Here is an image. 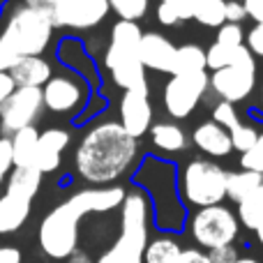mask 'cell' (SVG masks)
I'll use <instances>...</instances> for the list:
<instances>
[{"instance_id":"obj_1","label":"cell","mask_w":263,"mask_h":263,"mask_svg":"<svg viewBox=\"0 0 263 263\" xmlns=\"http://www.w3.org/2000/svg\"><path fill=\"white\" fill-rule=\"evenodd\" d=\"M125 187H90L55 205L40 224V247L49 259H69L79 245V222L90 213H109L123 205Z\"/></svg>"},{"instance_id":"obj_2","label":"cell","mask_w":263,"mask_h":263,"mask_svg":"<svg viewBox=\"0 0 263 263\" xmlns=\"http://www.w3.org/2000/svg\"><path fill=\"white\" fill-rule=\"evenodd\" d=\"M139 143L123 129L120 123L106 120L83 134L77 145L74 166L86 182L97 187H109L120 180L134 166Z\"/></svg>"},{"instance_id":"obj_3","label":"cell","mask_w":263,"mask_h":263,"mask_svg":"<svg viewBox=\"0 0 263 263\" xmlns=\"http://www.w3.org/2000/svg\"><path fill=\"white\" fill-rule=\"evenodd\" d=\"M53 37L51 9L37 3L14 7L0 30V72L7 74L21 58L42 55Z\"/></svg>"},{"instance_id":"obj_4","label":"cell","mask_w":263,"mask_h":263,"mask_svg":"<svg viewBox=\"0 0 263 263\" xmlns=\"http://www.w3.org/2000/svg\"><path fill=\"white\" fill-rule=\"evenodd\" d=\"M120 210V236L97 263H143L150 224V201L145 192H127Z\"/></svg>"},{"instance_id":"obj_5","label":"cell","mask_w":263,"mask_h":263,"mask_svg":"<svg viewBox=\"0 0 263 263\" xmlns=\"http://www.w3.org/2000/svg\"><path fill=\"white\" fill-rule=\"evenodd\" d=\"M143 30L132 21H118L111 28V42L104 55V65L111 72V79L125 92H148L145 69L139 60V44Z\"/></svg>"},{"instance_id":"obj_6","label":"cell","mask_w":263,"mask_h":263,"mask_svg":"<svg viewBox=\"0 0 263 263\" xmlns=\"http://www.w3.org/2000/svg\"><path fill=\"white\" fill-rule=\"evenodd\" d=\"M180 196L196 208L219 205L227 199V171L210 159H192L182 168Z\"/></svg>"},{"instance_id":"obj_7","label":"cell","mask_w":263,"mask_h":263,"mask_svg":"<svg viewBox=\"0 0 263 263\" xmlns=\"http://www.w3.org/2000/svg\"><path fill=\"white\" fill-rule=\"evenodd\" d=\"M192 236L199 245L215 250V247L231 245L238 236V217L229 208L210 205V208H199L192 215Z\"/></svg>"},{"instance_id":"obj_8","label":"cell","mask_w":263,"mask_h":263,"mask_svg":"<svg viewBox=\"0 0 263 263\" xmlns=\"http://www.w3.org/2000/svg\"><path fill=\"white\" fill-rule=\"evenodd\" d=\"M210 88L208 72L176 74L164 86V109L171 118L182 120L199 106L205 90Z\"/></svg>"},{"instance_id":"obj_9","label":"cell","mask_w":263,"mask_h":263,"mask_svg":"<svg viewBox=\"0 0 263 263\" xmlns=\"http://www.w3.org/2000/svg\"><path fill=\"white\" fill-rule=\"evenodd\" d=\"M44 111L42 88H14V92L0 104V129L9 136L26 127H35Z\"/></svg>"},{"instance_id":"obj_10","label":"cell","mask_w":263,"mask_h":263,"mask_svg":"<svg viewBox=\"0 0 263 263\" xmlns=\"http://www.w3.org/2000/svg\"><path fill=\"white\" fill-rule=\"evenodd\" d=\"M210 88L217 97H222V102L236 104L242 102L245 97L252 95V90L256 88V60L252 53H247L245 58H240L231 67L217 69L210 74Z\"/></svg>"},{"instance_id":"obj_11","label":"cell","mask_w":263,"mask_h":263,"mask_svg":"<svg viewBox=\"0 0 263 263\" xmlns=\"http://www.w3.org/2000/svg\"><path fill=\"white\" fill-rule=\"evenodd\" d=\"M109 0H60L51 9L53 28L90 30L109 16Z\"/></svg>"},{"instance_id":"obj_12","label":"cell","mask_w":263,"mask_h":263,"mask_svg":"<svg viewBox=\"0 0 263 263\" xmlns=\"http://www.w3.org/2000/svg\"><path fill=\"white\" fill-rule=\"evenodd\" d=\"M86 83L72 74H53L42 88L44 109L53 111V114H74L86 104Z\"/></svg>"},{"instance_id":"obj_13","label":"cell","mask_w":263,"mask_h":263,"mask_svg":"<svg viewBox=\"0 0 263 263\" xmlns=\"http://www.w3.org/2000/svg\"><path fill=\"white\" fill-rule=\"evenodd\" d=\"M120 125L132 139L139 141L145 132L153 127V106H150L148 92L127 90L120 97Z\"/></svg>"},{"instance_id":"obj_14","label":"cell","mask_w":263,"mask_h":263,"mask_svg":"<svg viewBox=\"0 0 263 263\" xmlns=\"http://www.w3.org/2000/svg\"><path fill=\"white\" fill-rule=\"evenodd\" d=\"M176 49L171 42L159 32H143L139 44V60L143 69H155V72L171 74L173 60H176Z\"/></svg>"},{"instance_id":"obj_15","label":"cell","mask_w":263,"mask_h":263,"mask_svg":"<svg viewBox=\"0 0 263 263\" xmlns=\"http://www.w3.org/2000/svg\"><path fill=\"white\" fill-rule=\"evenodd\" d=\"M69 145V132L60 129V127H51L46 132H42L40 139H37V150H35V159H32V166L44 176L51 173L60 166V159L63 153Z\"/></svg>"},{"instance_id":"obj_16","label":"cell","mask_w":263,"mask_h":263,"mask_svg":"<svg viewBox=\"0 0 263 263\" xmlns=\"http://www.w3.org/2000/svg\"><path fill=\"white\" fill-rule=\"evenodd\" d=\"M7 74L16 88H44L46 81L53 77V69L42 55H32L21 58Z\"/></svg>"},{"instance_id":"obj_17","label":"cell","mask_w":263,"mask_h":263,"mask_svg":"<svg viewBox=\"0 0 263 263\" xmlns=\"http://www.w3.org/2000/svg\"><path fill=\"white\" fill-rule=\"evenodd\" d=\"M192 143H194L201 153L210 155V157H227L233 150L231 134L224 127H219L217 123H213V120L201 123L199 127L192 132Z\"/></svg>"},{"instance_id":"obj_18","label":"cell","mask_w":263,"mask_h":263,"mask_svg":"<svg viewBox=\"0 0 263 263\" xmlns=\"http://www.w3.org/2000/svg\"><path fill=\"white\" fill-rule=\"evenodd\" d=\"M30 208H32V201L5 192L0 196V236L16 233L28 222V217H30Z\"/></svg>"},{"instance_id":"obj_19","label":"cell","mask_w":263,"mask_h":263,"mask_svg":"<svg viewBox=\"0 0 263 263\" xmlns=\"http://www.w3.org/2000/svg\"><path fill=\"white\" fill-rule=\"evenodd\" d=\"M150 139L164 153H182L190 145V139L176 123H155L150 127Z\"/></svg>"},{"instance_id":"obj_20","label":"cell","mask_w":263,"mask_h":263,"mask_svg":"<svg viewBox=\"0 0 263 263\" xmlns=\"http://www.w3.org/2000/svg\"><path fill=\"white\" fill-rule=\"evenodd\" d=\"M42 187V173L35 166H26V168H12L7 176V190L9 194H16L21 199L32 201L37 196Z\"/></svg>"},{"instance_id":"obj_21","label":"cell","mask_w":263,"mask_h":263,"mask_svg":"<svg viewBox=\"0 0 263 263\" xmlns=\"http://www.w3.org/2000/svg\"><path fill=\"white\" fill-rule=\"evenodd\" d=\"M37 139H40V132H37L35 127H26V129L16 132L14 136H9V143H12V164H14V168L32 166L35 150H37Z\"/></svg>"},{"instance_id":"obj_22","label":"cell","mask_w":263,"mask_h":263,"mask_svg":"<svg viewBox=\"0 0 263 263\" xmlns=\"http://www.w3.org/2000/svg\"><path fill=\"white\" fill-rule=\"evenodd\" d=\"M263 187V176L252 171H233L227 173V196L236 203H240L242 199H247L250 194H254L256 190Z\"/></svg>"},{"instance_id":"obj_23","label":"cell","mask_w":263,"mask_h":263,"mask_svg":"<svg viewBox=\"0 0 263 263\" xmlns=\"http://www.w3.org/2000/svg\"><path fill=\"white\" fill-rule=\"evenodd\" d=\"M192 72H205V49H201L199 44L178 46L171 77H176V74H192Z\"/></svg>"},{"instance_id":"obj_24","label":"cell","mask_w":263,"mask_h":263,"mask_svg":"<svg viewBox=\"0 0 263 263\" xmlns=\"http://www.w3.org/2000/svg\"><path fill=\"white\" fill-rule=\"evenodd\" d=\"M250 53L247 46H224V44H217L215 42L210 49H205V69H224V67H231L236 65L240 58Z\"/></svg>"},{"instance_id":"obj_25","label":"cell","mask_w":263,"mask_h":263,"mask_svg":"<svg viewBox=\"0 0 263 263\" xmlns=\"http://www.w3.org/2000/svg\"><path fill=\"white\" fill-rule=\"evenodd\" d=\"M180 252V245L173 238H157L145 247L143 263H176Z\"/></svg>"},{"instance_id":"obj_26","label":"cell","mask_w":263,"mask_h":263,"mask_svg":"<svg viewBox=\"0 0 263 263\" xmlns=\"http://www.w3.org/2000/svg\"><path fill=\"white\" fill-rule=\"evenodd\" d=\"M238 219H240L247 229H252V231H256V229L261 227V222H263V187L238 203Z\"/></svg>"},{"instance_id":"obj_27","label":"cell","mask_w":263,"mask_h":263,"mask_svg":"<svg viewBox=\"0 0 263 263\" xmlns=\"http://www.w3.org/2000/svg\"><path fill=\"white\" fill-rule=\"evenodd\" d=\"M194 21H199L205 28H222L227 23L224 16V0H199L196 5Z\"/></svg>"},{"instance_id":"obj_28","label":"cell","mask_w":263,"mask_h":263,"mask_svg":"<svg viewBox=\"0 0 263 263\" xmlns=\"http://www.w3.org/2000/svg\"><path fill=\"white\" fill-rule=\"evenodd\" d=\"M109 7L120 16V21L136 23L145 16L150 7V0H109Z\"/></svg>"},{"instance_id":"obj_29","label":"cell","mask_w":263,"mask_h":263,"mask_svg":"<svg viewBox=\"0 0 263 263\" xmlns=\"http://www.w3.org/2000/svg\"><path fill=\"white\" fill-rule=\"evenodd\" d=\"M213 123H217L219 127H224L231 134L233 129H238L240 127V116H238V111H236V106L233 104H229V102H219L217 106H215V111H213Z\"/></svg>"},{"instance_id":"obj_30","label":"cell","mask_w":263,"mask_h":263,"mask_svg":"<svg viewBox=\"0 0 263 263\" xmlns=\"http://www.w3.org/2000/svg\"><path fill=\"white\" fill-rule=\"evenodd\" d=\"M240 166H242V171H252V173L263 176V134H259L256 143L247 153L240 155Z\"/></svg>"},{"instance_id":"obj_31","label":"cell","mask_w":263,"mask_h":263,"mask_svg":"<svg viewBox=\"0 0 263 263\" xmlns=\"http://www.w3.org/2000/svg\"><path fill=\"white\" fill-rule=\"evenodd\" d=\"M256 139H259V132L254 127H250V125H240L238 129L231 132V145L236 150H240V155L247 153L256 143Z\"/></svg>"},{"instance_id":"obj_32","label":"cell","mask_w":263,"mask_h":263,"mask_svg":"<svg viewBox=\"0 0 263 263\" xmlns=\"http://www.w3.org/2000/svg\"><path fill=\"white\" fill-rule=\"evenodd\" d=\"M217 44L224 46H245V30L236 23H224L217 28Z\"/></svg>"},{"instance_id":"obj_33","label":"cell","mask_w":263,"mask_h":263,"mask_svg":"<svg viewBox=\"0 0 263 263\" xmlns=\"http://www.w3.org/2000/svg\"><path fill=\"white\" fill-rule=\"evenodd\" d=\"M162 3L166 5V7H171L180 21H190V18H194V14H196L199 0H162Z\"/></svg>"},{"instance_id":"obj_34","label":"cell","mask_w":263,"mask_h":263,"mask_svg":"<svg viewBox=\"0 0 263 263\" xmlns=\"http://www.w3.org/2000/svg\"><path fill=\"white\" fill-rule=\"evenodd\" d=\"M12 168H14V164H12V143H9V139L5 136V139H0V185H3V180L9 176Z\"/></svg>"},{"instance_id":"obj_35","label":"cell","mask_w":263,"mask_h":263,"mask_svg":"<svg viewBox=\"0 0 263 263\" xmlns=\"http://www.w3.org/2000/svg\"><path fill=\"white\" fill-rule=\"evenodd\" d=\"M224 16H227V23L240 26L242 18H247L245 5H242L240 0H224Z\"/></svg>"},{"instance_id":"obj_36","label":"cell","mask_w":263,"mask_h":263,"mask_svg":"<svg viewBox=\"0 0 263 263\" xmlns=\"http://www.w3.org/2000/svg\"><path fill=\"white\" fill-rule=\"evenodd\" d=\"M210 263H238V252L233 245H224V247H215L208 254Z\"/></svg>"},{"instance_id":"obj_37","label":"cell","mask_w":263,"mask_h":263,"mask_svg":"<svg viewBox=\"0 0 263 263\" xmlns=\"http://www.w3.org/2000/svg\"><path fill=\"white\" fill-rule=\"evenodd\" d=\"M247 49H250L252 55H261L263 58V23H256L247 32Z\"/></svg>"},{"instance_id":"obj_38","label":"cell","mask_w":263,"mask_h":263,"mask_svg":"<svg viewBox=\"0 0 263 263\" xmlns=\"http://www.w3.org/2000/svg\"><path fill=\"white\" fill-rule=\"evenodd\" d=\"M176 263H210V259L208 254H203L199 250H182Z\"/></svg>"},{"instance_id":"obj_39","label":"cell","mask_w":263,"mask_h":263,"mask_svg":"<svg viewBox=\"0 0 263 263\" xmlns=\"http://www.w3.org/2000/svg\"><path fill=\"white\" fill-rule=\"evenodd\" d=\"M157 21L162 23V26H176V23H180V18L176 16V12H173L171 7H166L164 3H159V7H157Z\"/></svg>"},{"instance_id":"obj_40","label":"cell","mask_w":263,"mask_h":263,"mask_svg":"<svg viewBox=\"0 0 263 263\" xmlns=\"http://www.w3.org/2000/svg\"><path fill=\"white\" fill-rule=\"evenodd\" d=\"M245 12L252 16L256 23H263V0H245Z\"/></svg>"},{"instance_id":"obj_41","label":"cell","mask_w":263,"mask_h":263,"mask_svg":"<svg viewBox=\"0 0 263 263\" xmlns=\"http://www.w3.org/2000/svg\"><path fill=\"white\" fill-rule=\"evenodd\" d=\"M14 88H16V86H14V81L9 79V74H3V72H0V104H3V102L7 100L9 95H12Z\"/></svg>"},{"instance_id":"obj_42","label":"cell","mask_w":263,"mask_h":263,"mask_svg":"<svg viewBox=\"0 0 263 263\" xmlns=\"http://www.w3.org/2000/svg\"><path fill=\"white\" fill-rule=\"evenodd\" d=\"M0 263H21V252L16 247H0Z\"/></svg>"},{"instance_id":"obj_43","label":"cell","mask_w":263,"mask_h":263,"mask_svg":"<svg viewBox=\"0 0 263 263\" xmlns=\"http://www.w3.org/2000/svg\"><path fill=\"white\" fill-rule=\"evenodd\" d=\"M67 263H95V261H92L90 256L86 254V252H79V250H77V252H74V254L67 259Z\"/></svg>"},{"instance_id":"obj_44","label":"cell","mask_w":263,"mask_h":263,"mask_svg":"<svg viewBox=\"0 0 263 263\" xmlns=\"http://www.w3.org/2000/svg\"><path fill=\"white\" fill-rule=\"evenodd\" d=\"M37 5H42V7H46V9H53L55 5L60 3V0H35Z\"/></svg>"},{"instance_id":"obj_45","label":"cell","mask_w":263,"mask_h":263,"mask_svg":"<svg viewBox=\"0 0 263 263\" xmlns=\"http://www.w3.org/2000/svg\"><path fill=\"white\" fill-rule=\"evenodd\" d=\"M256 236H259V242H261V245H263V222H261V227H259V229H256Z\"/></svg>"},{"instance_id":"obj_46","label":"cell","mask_w":263,"mask_h":263,"mask_svg":"<svg viewBox=\"0 0 263 263\" xmlns=\"http://www.w3.org/2000/svg\"><path fill=\"white\" fill-rule=\"evenodd\" d=\"M238 263H259L256 259H238Z\"/></svg>"},{"instance_id":"obj_47","label":"cell","mask_w":263,"mask_h":263,"mask_svg":"<svg viewBox=\"0 0 263 263\" xmlns=\"http://www.w3.org/2000/svg\"><path fill=\"white\" fill-rule=\"evenodd\" d=\"M261 102H263V86H261Z\"/></svg>"},{"instance_id":"obj_48","label":"cell","mask_w":263,"mask_h":263,"mask_svg":"<svg viewBox=\"0 0 263 263\" xmlns=\"http://www.w3.org/2000/svg\"><path fill=\"white\" fill-rule=\"evenodd\" d=\"M28 3H35V0H28Z\"/></svg>"},{"instance_id":"obj_49","label":"cell","mask_w":263,"mask_h":263,"mask_svg":"<svg viewBox=\"0 0 263 263\" xmlns=\"http://www.w3.org/2000/svg\"><path fill=\"white\" fill-rule=\"evenodd\" d=\"M240 3H245V0H240Z\"/></svg>"}]
</instances>
